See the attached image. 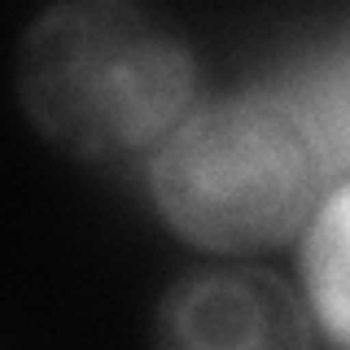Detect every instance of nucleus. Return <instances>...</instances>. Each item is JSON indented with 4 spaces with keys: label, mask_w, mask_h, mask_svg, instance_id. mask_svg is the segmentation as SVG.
<instances>
[{
    "label": "nucleus",
    "mask_w": 350,
    "mask_h": 350,
    "mask_svg": "<svg viewBox=\"0 0 350 350\" xmlns=\"http://www.w3.org/2000/svg\"><path fill=\"white\" fill-rule=\"evenodd\" d=\"M333 109L271 88L189 105L153 145L149 193L158 215L211 254H254L289 241L311 224L328 175L350 158Z\"/></svg>",
    "instance_id": "nucleus-1"
},
{
    "label": "nucleus",
    "mask_w": 350,
    "mask_h": 350,
    "mask_svg": "<svg viewBox=\"0 0 350 350\" xmlns=\"http://www.w3.org/2000/svg\"><path fill=\"white\" fill-rule=\"evenodd\" d=\"M14 79L22 114L49 145L114 162L184 118L197 62L184 31L145 0H57L27 27Z\"/></svg>",
    "instance_id": "nucleus-2"
},
{
    "label": "nucleus",
    "mask_w": 350,
    "mask_h": 350,
    "mask_svg": "<svg viewBox=\"0 0 350 350\" xmlns=\"http://www.w3.org/2000/svg\"><path fill=\"white\" fill-rule=\"evenodd\" d=\"M158 342L193 350L306 346L311 306L267 271H197L162 293Z\"/></svg>",
    "instance_id": "nucleus-3"
},
{
    "label": "nucleus",
    "mask_w": 350,
    "mask_h": 350,
    "mask_svg": "<svg viewBox=\"0 0 350 350\" xmlns=\"http://www.w3.org/2000/svg\"><path fill=\"white\" fill-rule=\"evenodd\" d=\"M302 276L311 320L350 346V180L324 193L302 237Z\"/></svg>",
    "instance_id": "nucleus-4"
}]
</instances>
